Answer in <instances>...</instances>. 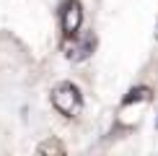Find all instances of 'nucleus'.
Returning a JSON list of instances; mask_svg holds the SVG:
<instances>
[{"label":"nucleus","instance_id":"f257e3e1","mask_svg":"<svg viewBox=\"0 0 158 156\" xmlns=\"http://www.w3.org/2000/svg\"><path fill=\"white\" fill-rule=\"evenodd\" d=\"M52 104H55V109L60 115L75 117L81 112V107H83V99H81V91L73 83H60V86H55V91H52Z\"/></svg>","mask_w":158,"mask_h":156},{"label":"nucleus","instance_id":"f03ea898","mask_svg":"<svg viewBox=\"0 0 158 156\" xmlns=\"http://www.w3.org/2000/svg\"><path fill=\"white\" fill-rule=\"evenodd\" d=\"M68 39H73V42L65 44V55H68V60H73V63H81V60H85V57H91V52H94V47H96V37L94 34H83V37L73 34Z\"/></svg>","mask_w":158,"mask_h":156},{"label":"nucleus","instance_id":"7ed1b4c3","mask_svg":"<svg viewBox=\"0 0 158 156\" xmlns=\"http://www.w3.org/2000/svg\"><path fill=\"white\" fill-rule=\"evenodd\" d=\"M81 24H83V8H81V3H78V0H68V3L62 5V34L65 37L78 34Z\"/></svg>","mask_w":158,"mask_h":156},{"label":"nucleus","instance_id":"20e7f679","mask_svg":"<svg viewBox=\"0 0 158 156\" xmlns=\"http://www.w3.org/2000/svg\"><path fill=\"white\" fill-rule=\"evenodd\" d=\"M150 96H153V94H150L148 86H137V89H132V91L122 99V104L127 107V104H132V102H150Z\"/></svg>","mask_w":158,"mask_h":156},{"label":"nucleus","instance_id":"39448f33","mask_svg":"<svg viewBox=\"0 0 158 156\" xmlns=\"http://www.w3.org/2000/svg\"><path fill=\"white\" fill-rule=\"evenodd\" d=\"M39 154H65V146L60 141L52 138V141H44L42 146H39Z\"/></svg>","mask_w":158,"mask_h":156},{"label":"nucleus","instance_id":"423d86ee","mask_svg":"<svg viewBox=\"0 0 158 156\" xmlns=\"http://www.w3.org/2000/svg\"><path fill=\"white\" fill-rule=\"evenodd\" d=\"M156 37H158V24H156Z\"/></svg>","mask_w":158,"mask_h":156},{"label":"nucleus","instance_id":"0eeeda50","mask_svg":"<svg viewBox=\"0 0 158 156\" xmlns=\"http://www.w3.org/2000/svg\"><path fill=\"white\" fill-rule=\"evenodd\" d=\"M156 128H158V120H156Z\"/></svg>","mask_w":158,"mask_h":156}]
</instances>
